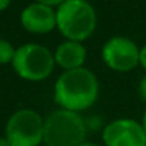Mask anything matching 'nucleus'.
Instances as JSON below:
<instances>
[{
  "mask_svg": "<svg viewBox=\"0 0 146 146\" xmlns=\"http://www.w3.org/2000/svg\"><path fill=\"white\" fill-rule=\"evenodd\" d=\"M99 97V81L87 67L62 71L52 90V98L58 108L72 112L90 109Z\"/></svg>",
  "mask_w": 146,
  "mask_h": 146,
  "instance_id": "nucleus-1",
  "label": "nucleus"
},
{
  "mask_svg": "<svg viewBox=\"0 0 146 146\" xmlns=\"http://www.w3.org/2000/svg\"><path fill=\"white\" fill-rule=\"evenodd\" d=\"M55 13L57 30L65 40L84 43L97 29V11L88 0H65Z\"/></svg>",
  "mask_w": 146,
  "mask_h": 146,
  "instance_id": "nucleus-2",
  "label": "nucleus"
},
{
  "mask_svg": "<svg viewBox=\"0 0 146 146\" xmlns=\"http://www.w3.org/2000/svg\"><path fill=\"white\" fill-rule=\"evenodd\" d=\"M88 125L78 112L57 108L44 118V146H80L85 142Z\"/></svg>",
  "mask_w": 146,
  "mask_h": 146,
  "instance_id": "nucleus-3",
  "label": "nucleus"
},
{
  "mask_svg": "<svg viewBox=\"0 0 146 146\" xmlns=\"http://www.w3.org/2000/svg\"><path fill=\"white\" fill-rule=\"evenodd\" d=\"M11 67L19 78L27 82H41L55 68L54 54L43 44L26 43L16 47Z\"/></svg>",
  "mask_w": 146,
  "mask_h": 146,
  "instance_id": "nucleus-4",
  "label": "nucleus"
},
{
  "mask_svg": "<svg viewBox=\"0 0 146 146\" xmlns=\"http://www.w3.org/2000/svg\"><path fill=\"white\" fill-rule=\"evenodd\" d=\"M44 135V118L31 108L14 111L4 126V136L11 146H40Z\"/></svg>",
  "mask_w": 146,
  "mask_h": 146,
  "instance_id": "nucleus-5",
  "label": "nucleus"
},
{
  "mask_svg": "<svg viewBox=\"0 0 146 146\" xmlns=\"http://www.w3.org/2000/svg\"><path fill=\"white\" fill-rule=\"evenodd\" d=\"M138 44L126 36H113L108 38L101 50L104 64L115 72H131L139 65Z\"/></svg>",
  "mask_w": 146,
  "mask_h": 146,
  "instance_id": "nucleus-6",
  "label": "nucleus"
},
{
  "mask_svg": "<svg viewBox=\"0 0 146 146\" xmlns=\"http://www.w3.org/2000/svg\"><path fill=\"white\" fill-rule=\"evenodd\" d=\"M104 146H146V132L132 118H116L102 129Z\"/></svg>",
  "mask_w": 146,
  "mask_h": 146,
  "instance_id": "nucleus-7",
  "label": "nucleus"
},
{
  "mask_svg": "<svg viewBox=\"0 0 146 146\" xmlns=\"http://www.w3.org/2000/svg\"><path fill=\"white\" fill-rule=\"evenodd\" d=\"M20 24L31 34H48L57 29L55 9L33 1L21 10Z\"/></svg>",
  "mask_w": 146,
  "mask_h": 146,
  "instance_id": "nucleus-8",
  "label": "nucleus"
},
{
  "mask_svg": "<svg viewBox=\"0 0 146 146\" xmlns=\"http://www.w3.org/2000/svg\"><path fill=\"white\" fill-rule=\"evenodd\" d=\"M52 54L55 65L60 67L62 71H70L84 67L88 55L87 48L82 43L72 40H64L62 43H60Z\"/></svg>",
  "mask_w": 146,
  "mask_h": 146,
  "instance_id": "nucleus-9",
  "label": "nucleus"
},
{
  "mask_svg": "<svg viewBox=\"0 0 146 146\" xmlns=\"http://www.w3.org/2000/svg\"><path fill=\"white\" fill-rule=\"evenodd\" d=\"M16 47L6 38H0V64H11Z\"/></svg>",
  "mask_w": 146,
  "mask_h": 146,
  "instance_id": "nucleus-10",
  "label": "nucleus"
},
{
  "mask_svg": "<svg viewBox=\"0 0 146 146\" xmlns=\"http://www.w3.org/2000/svg\"><path fill=\"white\" fill-rule=\"evenodd\" d=\"M138 95L143 102H146V74L141 78V81L138 84Z\"/></svg>",
  "mask_w": 146,
  "mask_h": 146,
  "instance_id": "nucleus-11",
  "label": "nucleus"
},
{
  "mask_svg": "<svg viewBox=\"0 0 146 146\" xmlns=\"http://www.w3.org/2000/svg\"><path fill=\"white\" fill-rule=\"evenodd\" d=\"M37 3H41V4H46V6H50V7H54L57 9L58 6H61L65 0H34Z\"/></svg>",
  "mask_w": 146,
  "mask_h": 146,
  "instance_id": "nucleus-12",
  "label": "nucleus"
},
{
  "mask_svg": "<svg viewBox=\"0 0 146 146\" xmlns=\"http://www.w3.org/2000/svg\"><path fill=\"white\" fill-rule=\"evenodd\" d=\"M139 65L146 71V44L139 48Z\"/></svg>",
  "mask_w": 146,
  "mask_h": 146,
  "instance_id": "nucleus-13",
  "label": "nucleus"
},
{
  "mask_svg": "<svg viewBox=\"0 0 146 146\" xmlns=\"http://www.w3.org/2000/svg\"><path fill=\"white\" fill-rule=\"evenodd\" d=\"M11 4V0H0V11H4L10 7Z\"/></svg>",
  "mask_w": 146,
  "mask_h": 146,
  "instance_id": "nucleus-14",
  "label": "nucleus"
},
{
  "mask_svg": "<svg viewBox=\"0 0 146 146\" xmlns=\"http://www.w3.org/2000/svg\"><path fill=\"white\" fill-rule=\"evenodd\" d=\"M0 146H11L9 143V141L6 139V136H0Z\"/></svg>",
  "mask_w": 146,
  "mask_h": 146,
  "instance_id": "nucleus-15",
  "label": "nucleus"
},
{
  "mask_svg": "<svg viewBox=\"0 0 146 146\" xmlns=\"http://www.w3.org/2000/svg\"><path fill=\"white\" fill-rule=\"evenodd\" d=\"M141 123H142V126H143V129H145V132H146V109H145V112H143V115H142Z\"/></svg>",
  "mask_w": 146,
  "mask_h": 146,
  "instance_id": "nucleus-16",
  "label": "nucleus"
},
{
  "mask_svg": "<svg viewBox=\"0 0 146 146\" xmlns=\"http://www.w3.org/2000/svg\"><path fill=\"white\" fill-rule=\"evenodd\" d=\"M80 146H101V145H98V143H94V142H88V141H85L84 143H81Z\"/></svg>",
  "mask_w": 146,
  "mask_h": 146,
  "instance_id": "nucleus-17",
  "label": "nucleus"
}]
</instances>
